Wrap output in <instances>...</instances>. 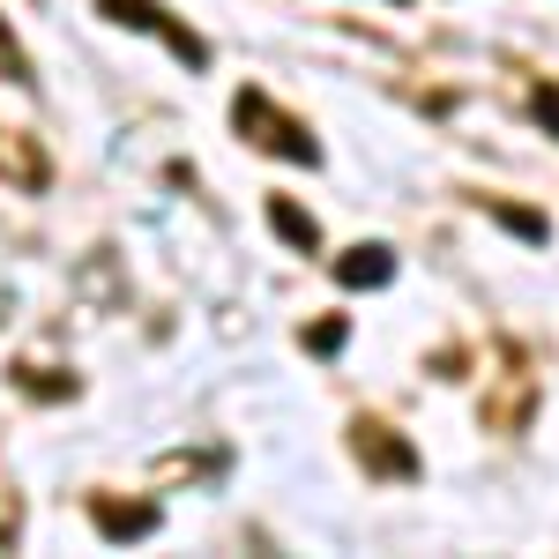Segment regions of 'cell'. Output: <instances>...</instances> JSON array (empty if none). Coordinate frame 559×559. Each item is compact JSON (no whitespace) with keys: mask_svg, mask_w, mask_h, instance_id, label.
I'll use <instances>...</instances> for the list:
<instances>
[{"mask_svg":"<svg viewBox=\"0 0 559 559\" xmlns=\"http://www.w3.org/2000/svg\"><path fill=\"white\" fill-rule=\"evenodd\" d=\"M15 530H23V508H15V500H8V492H0V552H8V545H15Z\"/></svg>","mask_w":559,"mask_h":559,"instance_id":"obj_12","label":"cell"},{"mask_svg":"<svg viewBox=\"0 0 559 559\" xmlns=\"http://www.w3.org/2000/svg\"><path fill=\"white\" fill-rule=\"evenodd\" d=\"M0 83H15V90H31L38 75H31V52L15 45V31H8V15H0Z\"/></svg>","mask_w":559,"mask_h":559,"instance_id":"obj_9","label":"cell"},{"mask_svg":"<svg viewBox=\"0 0 559 559\" xmlns=\"http://www.w3.org/2000/svg\"><path fill=\"white\" fill-rule=\"evenodd\" d=\"M97 15H105V23H120V31H142V38L173 45V60H179V68H194V75L210 68V45L194 38L173 8H157V0H97Z\"/></svg>","mask_w":559,"mask_h":559,"instance_id":"obj_2","label":"cell"},{"mask_svg":"<svg viewBox=\"0 0 559 559\" xmlns=\"http://www.w3.org/2000/svg\"><path fill=\"white\" fill-rule=\"evenodd\" d=\"M485 210L500 216V224H508V231H522V239H530V247H545V231H552V224H545V216L530 210V202H492V194H485Z\"/></svg>","mask_w":559,"mask_h":559,"instance_id":"obj_8","label":"cell"},{"mask_svg":"<svg viewBox=\"0 0 559 559\" xmlns=\"http://www.w3.org/2000/svg\"><path fill=\"white\" fill-rule=\"evenodd\" d=\"M90 522H97L112 545H142V537L165 522V508H157V500H120V492H97V500H90Z\"/></svg>","mask_w":559,"mask_h":559,"instance_id":"obj_5","label":"cell"},{"mask_svg":"<svg viewBox=\"0 0 559 559\" xmlns=\"http://www.w3.org/2000/svg\"><path fill=\"white\" fill-rule=\"evenodd\" d=\"M231 134H239L247 150H261V157H284V165H306V173L321 165V142L306 134V120L284 112L261 83H247L239 97H231Z\"/></svg>","mask_w":559,"mask_h":559,"instance_id":"obj_1","label":"cell"},{"mask_svg":"<svg viewBox=\"0 0 559 559\" xmlns=\"http://www.w3.org/2000/svg\"><path fill=\"white\" fill-rule=\"evenodd\" d=\"M344 440H350V455H358V471L381 477V485H411V477L426 471V463H418V448H411L395 426H381V418H350Z\"/></svg>","mask_w":559,"mask_h":559,"instance_id":"obj_3","label":"cell"},{"mask_svg":"<svg viewBox=\"0 0 559 559\" xmlns=\"http://www.w3.org/2000/svg\"><path fill=\"white\" fill-rule=\"evenodd\" d=\"M0 187H15V194H45V187H52L45 142L23 134V128H8V120H0Z\"/></svg>","mask_w":559,"mask_h":559,"instance_id":"obj_4","label":"cell"},{"mask_svg":"<svg viewBox=\"0 0 559 559\" xmlns=\"http://www.w3.org/2000/svg\"><path fill=\"white\" fill-rule=\"evenodd\" d=\"M530 120L559 142V83H537V90H530Z\"/></svg>","mask_w":559,"mask_h":559,"instance_id":"obj_11","label":"cell"},{"mask_svg":"<svg viewBox=\"0 0 559 559\" xmlns=\"http://www.w3.org/2000/svg\"><path fill=\"white\" fill-rule=\"evenodd\" d=\"M269 224H276V231H284L299 254H321V224H313V216H306L292 194H276V202H269Z\"/></svg>","mask_w":559,"mask_h":559,"instance_id":"obj_7","label":"cell"},{"mask_svg":"<svg viewBox=\"0 0 559 559\" xmlns=\"http://www.w3.org/2000/svg\"><path fill=\"white\" fill-rule=\"evenodd\" d=\"M350 344V321L344 313H329V321H313V329H306V350H313V358H329V350H344Z\"/></svg>","mask_w":559,"mask_h":559,"instance_id":"obj_10","label":"cell"},{"mask_svg":"<svg viewBox=\"0 0 559 559\" xmlns=\"http://www.w3.org/2000/svg\"><path fill=\"white\" fill-rule=\"evenodd\" d=\"M336 284H344V292H381V284H395V247H381V239L350 247V254L336 261Z\"/></svg>","mask_w":559,"mask_h":559,"instance_id":"obj_6","label":"cell"}]
</instances>
